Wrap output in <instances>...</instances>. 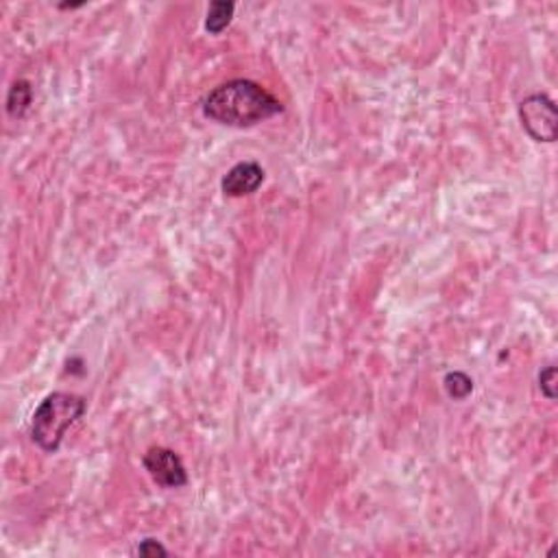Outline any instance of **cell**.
<instances>
[{"mask_svg": "<svg viewBox=\"0 0 558 558\" xmlns=\"http://www.w3.org/2000/svg\"><path fill=\"white\" fill-rule=\"evenodd\" d=\"M283 112L282 100L251 79L216 85L203 100V114L225 127H256Z\"/></svg>", "mask_w": 558, "mask_h": 558, "instance_id": "6da1fadb", "label": "cell"}, {"mask_svg": "<svg viewBox=\"0 0 558 558\" xmlns=\"http://www.w3.org/2000/svg\"><path fill=\"white\" fill-rule=\"evenodd\" d=\"M88 411V402L75 393H51L40 402L31 418V439L46 454H55L68 427Z\"/></svg>", "mask_w": 558, "mask_h": 558, "instance_id": "7a4b0ae2", "label": "cell"}, {"mask_svg": "<svg viewBox=\"0 0 558 558\" xmlns=\"http://www.w3.org/2000/svg\"><path fill=\"white\" fill-rule=\"evenodd\" d=\"M519 120L523 132L535 142H554L558 133V114L554 100L547 94H530L519 103Z\"/></svg>", "mask_w": 558, "mask_h": 558, "instance_id": "3957f363", "label": "cell"}, {"mask_svg": "<svg viewBox=\"0 0 558 558\" xmlns=\"http://www.w3.org/2000/svg\"><path fill=\"white\" fill-rule=\"evenodd\" d=\"M142 465L153 478V482L160 484L162 489H181L187 484L184 460L168 447H151L142 456Z\"/></svg>", "mask_w": 558, "mask_h": 558, "instance_id": "277c9868", "label": "cell"}, {"mask_svg": "<svg viewBox=\"0 0 558 558\" xmlns=\"http://www.w3.org/2000/svg\"><path fill=\"white\" fill-rule=\"evenodd\" d=\"M264 184V168L258 162H240L234 168H229L227 175L220 181V187L227 196H249L258 192V187Z\"/></svg>", "mask_w": 558, "mask_h": 558, "instance_id": "5b68a950", "label": "cell"}, {"mask_svg": "<svg viewBox=\"0 0 558 558\" xmlns=\"http://www.w3.org/2000/svg\"><path fill=\"white\" fill-rule=\"evenodd\" d=\"M33 103V88L28 81L18 79L16 84L9 88L7 94V114L12 118H22L28 112Z\"/></svg>", "mask_w": 558, "mask_h": 558, "instance_id": "8992f818", "label": "cell"}, {"mask_svg": "<svg viewBox=\"0 0 558 558\" xmlns=\"http://www.w3.org/2000/svg\"><path fill=\"white\" fill-rule=\"evenodd\" d=\"M234 12H235V4L227 3V0H216V3H211L208 9V20H205V28H208V33H211V36L223 33L225 28L229 27V22H232Z\"/></svg>", "mask_w": 558, "mask_h": 558, "instance_id": "52a82bcc", "label": "cell"}, {"mask_svg": "<svg viewBox=\"0 0 558 558\" xmlns=\"http://www.w3.org/2000/svg\"><path fill=\"white\" fill-rule=\"evenodd\" d=\"M442 387H445L447 395L451 399L463 402V399H466L474 393V379L463 371H451L445 375V379H442Z\"/></svg>", "mask_w": 558, "mask_h": 558, "instance_id": "ba28073f", "label": "cell"}, {"mask_svg": "<svg viewBox=\"0 0 558 558\" xmlns=\"http://www.w3.org/2000/svg\"><path fill=\"white\" fill-rule=\"evenodd\" d=\"M538 388H541L543 397L554 402L556 399V367H546L538 373Z\"/></svg>", "mask_w": 558, "mask_h": 558, "instance_id": "9c48e42d", "label": "cell"}, {"mask_svg": "<svg viewBox=\"0 0 558 558\" xmlns=\"http://www.w3.org/2000/svg\"><path fill=\"white\" fill-rule=\"evenodd\" d=\"M138 554L140 556H151V558L168 556V550L162 546L160 541H157V538H144V541L138 546Z\"/></svg>", "mask_w": 558, "mask_h": 558, "instance_id": "30bf717a", "label": "cell"}]
</instances>
